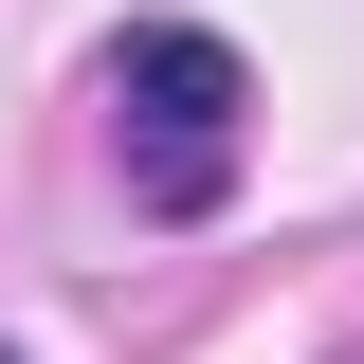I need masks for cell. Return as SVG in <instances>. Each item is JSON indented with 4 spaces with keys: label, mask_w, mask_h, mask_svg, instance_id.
<instances>
[{
    "label": "cell",
    "mask_w": 364,
    "mask_h": 364,
    "mask_svg": "<svg viewBox=\"0 0 364 364\" xmlns=\"http://www.w3.org/2000/svg\"><path fill=\"white\" fill-rule=\"evenodd\" d=\"M109 91V164H128V219H219L237 200V146H255V55L219 18H128L91 55Z\"/></svg>",
    "instance_id": "cell-1"
},
{
    "label": "cell",
    "mask_w": 364,
    "mask_h": 364,
    "mask_svg": "<svg viewBox=\"0 0 364 364\" xmlns=\"http://www.w3.org/2000/svg\"><path fill=\"white\" fill-rule=\"evenodd\" d=\"M0 364H18V346H0Z\"/></svg>",
    "instance_id": "cell-2"
}]
</instances>
